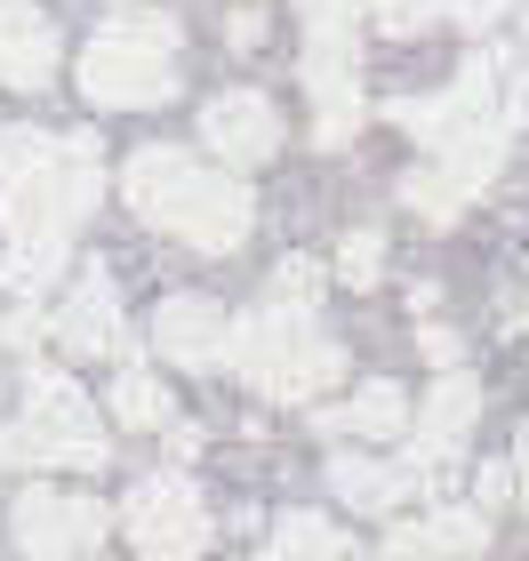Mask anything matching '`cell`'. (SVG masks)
Returning a JSON list of instances; mask_svg holds the SVG:
<instances>
[{
  "mask_svg": "<svg viewBox=\"0 0 529 561\" xmlns=\"http://www.w3.org/2000/svg\"><path fill=\"white\" fill-rule=\"evenodd\" d=\"M57 81V24L33 0H0V89H48Z\"/></svg>",
  "mask_w": 529,
  "mask_h": 561,
  "instance_id": "cell-13",
  "label": "cell"
},
{
  "mask_svg": "<svg viewBox=\"0 0 529 561\" xmlns=\"http://www.w3.org/2000/svg\"><path fill=\"white\" fill-rule=\"evenodd\" d=\"M120 529H129V546L145 561H200L209 538H217L209 505L193 497L185 473H145L129 490V505H120Z\"/></svg>",
  "mask_w": 529,
  "mask_h": 561,
  "instance_id": "cell-7",
  "label": "cell"
},
{
  "mask_svg": "<svg viewBox=\"0 0 529 561\" xmlns=\"http://www.w3.org/2000/svg\"><path fill=\"white\" fill-rule=\"evenodd\" d=\"M113 457L105 425H96V401L57 369H24V410L0 425V466L16 473H96Z\"/></svg>",
  "mask_w": 529,
  "mask_h": 561,
  "instance_id": "cell-4",
  "label": "cell"
},
{
  "mask_svg": "<svg viewBox=\"0 0 529 561\" xmlns=\"http://www.w3.org/2000/svg\"><path fill=\"white\" fill-rule=\"evenodd\" d=\"M514 490H521V505H529V425H521V442H514Z\"/></svg>",
  "mask_w": 529,
  "mask_h": 561,
  "instance_id": "cell-28",
  "label": "cell"
},
{
  "mask_svg": "<svg viewBox=\"0 0 529 561\" xmlns=\"http://www.w3.org/2000/svg\"><path fill=\"white\" fill-rule=\"evenodd\" d=\"M441 9L458 16V24H490V16H506L514 0H441Z\"/></svg>",
  "mask_w": 529,
  "mask_h": 561,
  "instance_id": "cell-25",
  "label": "cell"
},
{
  "mask_svg": "<svg viewBox=\"0 0 529 561\" xmlns=\"http://www.w3.org/2000/svg\"><path fill=\"white\" fill-rule=\"evenodd\" d=\"M120 193H129V209L153 225V233L200 249V257H233V249L249 241V217H257V201H249L241 176L193 161L185 145H145V152H129Z\"/></svg>",
  "mask_w": 529,
  "mask_h": 561,
  "instance_id": "cell-2",
  "label": "cell"
},
{
  "mask_svg": "<svg viewBox=\"0 0 529 561\" xmlns=\"http://www.w3.org/2000/svg\"><path fill=\"white\" fill-rule=\"evenodd\" d=\"M225 369L241 386H257L265 401H321L345 377V345L321 329L306 305H257L249 321L225 329Z\"/></svg>",
  "mask_w": 529,
  "mask_h": 561,
  "instance_id": "cell-3",
  "label": "cell"
},
{
  "mask_svg": "<svg viewBox=\"0 0 529 561\" xmlns=\"http://www.w3.org/2000/svg\"><path fill=\"white\" fill-rule=\"evenodd\" d=\"M113 514L96 497H72V490H24L16 514H9V538L24 561H89L105 546Z\"/></svg>",
  "mask_w": 529,
  "mask_h": 561,
  "instance_id": "cell-8",
  "label": "cell"
},
{
  "mask_svg": "<svg viewBox=\"0 0 529 561\" xmlns=\"http://www.w3.org/2000/svg\"><path fill=\"white\" fill-rule=\"evenodd\" d=\"M306 16V89H313V145H353L361 137V24L353 0H297Z\"/></svg>",
  "mask_w": 529,
  "mask_h": 561,
  "instance_id": "cell-6",
  "label": "cell"
},
{
  "mask_svg": "<svg viewBox=\"0 0 529 561\" xmlns=\"http://www.w3.org/2000/svg\"><path fill=\"white\" fill-rule=\"evenodd\" d=\"M200 145H209L225 169H257V161L281 152V113H273V96H257V89H225V96L200 105Z\"/></svg>",
  "mask_w": 529,
  "mask_h": 561,
  "instance_id": "cell-10",
  "label": "cell"
},
{
  "mask_svg": "<svg viewBox=\"0 0 529 561\" xmlns=\"http://www.w3.org/2000/svg\"><path fill=\"white\" fill-rule=\"evenodd\" d=\"M497 121H506V129H529V72L521 65L497 81Z\"/></svg>",
  "mask_w": 529,
  "mask_h": 561,
  "instance_id": "cell-23",
  "label": "cell"
},
{
  "mask_svg": "<svg viewBox=\"0 0 529 561\" xmlns=\"http://www.w3.org/2000/svg\"><path fill=\"white\" fill-rule=\"evenodd\" d=\"M313 289H321V265H313V257H281L273 297H281V305H313Z\"/></svg>",
  "mask_w": 529,
  "mask_h": 561,
  "instance_id": "cell-22",
  "label": "cell"
},
{
  "mask_svg": "<svg viewBox=\"0 0 529 561\" xmlns=\"http://www.w3.org/2000/svg\"><path fill=\"white\" fill-rule=\"evenodd\" d=\"M281 553L289 561H361V546L321 514H281Z\"/></svg>",
  "mask_w": 529,
  "mask_h": 561,
  "instance_id": "cell-18",
  "label": "cell"
},
{
  "mask_svg": "<svg viewBox=\"0 0 529 561\" xmlns=\"http://www.w3.org/2000/svg\"><path fill=\"white\" fill-rule=\"evenodd\" d=\"M401 201H410V209L417 217H434V225H449V217H465V185H458V176H441L434 161H425V169H410V176H401Z\"/></svg>",
  "mask_w": 529,
  "mask_h": 561,
  "instance_id": "cell-19",
  "label": "cell"
},
{
  "mask_svg": "<svg viewBox=\"0 0 529 561\" xmlns=\"http://www.w3.org/2000/svg\"><path fill=\"white\" fill-rule=\"evenodd\" d=\"M482 546H490L482 514H425V522H393L377 561H458V553H482Z\"/></svg>",
  "mask_w": 529,
  "mask_h": 561,
  "instance_id": "cell-15",
  "label": "cell"
},
{
  "mask_svg": "<svg viewBox=\"0 0 529 561\" xmlns=\"http://www.w3.org/2000/svg\"><path fill=\"white\" fill-rule=\"evenodd\" d=\"M473 490H482V505H506V497H514V457L482 466V481H473Z\"/></svg>",
  "mask_w": 529,
  "mask_h": 561,
  "instance_id": "cell-24",
  "label": "cell"
},
{
  "mask_svg": "<svg viewBox=\"0 0 529 561\" xmlns=\"http://www.w3.org/2000/svg\"><path fill=\"white\" fill-rule=\"evenodd\" d=\"M89 129L48 137V129H0V233L33 241V249H65L81 233V217L105 193V161H96Z\"/></svg>",
  "mask_w": 529,
  "mask_h": 561,
  "instance_id": "cell-1",
  "label": "cell"
},
{
  "mask_svg": "<svg viewBox=\"0 0 529 561\" xmlns=\"http://www.w3.org/2000/svg\"><path fill=\"white\" fill-rule=\"evenodd\" d=\"M473 417H482V386H473V369H441L434 377V393H425V410H417V442H410V457L425 473L441 466V457H458L465 449V433H473Z\"/></svg>",
  "mask_w": 529,
  "mask_h": 561,
  "instance_id": "cell-11",
  "label": "cell"
},
{
  "mask_svg": "<svg viewBox=\"0 0 529 561\" xmlns=\"http://www.w3.org/2000/svg\"><path fill=\"white\" fill-rule=\"evenodd\" d=\"M377 273H386V241H377V233H345L337 280H345V289H377Z\"/></svg>",
  "mask_w": 529,
  "mask_h": 561,
  "instance_id": "cell-20",
  "label": "cell"
},
{
  "mask_svg": "<svg viewBox=\"0 0 529 561\" xmlns=\"http://www.w3.org/2000/svg\"><path fill=\"white\" fill-rule=\"evenodd\" d=\"M330 442H386V433H410V393L401 386H361L345 410H321Z\"/></svg>",
  "mask_w": 529,
  "mask_h": 561,
  "instance_id": "cell-16",
  "label": "cell"
},
{
  "mask_svg": "<svg viewBox=\"0 0 529 561\" xmlns=\"http://www.w3.org/2000/svg\"><path fill=\"white\" fill-rule=\"evenodd\" d=\"M113 417L129 425V433H169V425H176V410H169V386H161L153 369L120 362V377H113Z\"/></svg>",
  "mask_w": 529,
  "mask_h": 561,
  "instance_id": "cell-17",
  "label": "cell"
},
{
  "mask_svg": "<svg viewBox=\"0 0 529 561\" xmlns=\"http://www.w3.org/2000/svg\"><path fill=\"white\" fill-rule=\"evenodd\" d=\"M369 16L386 24V33H425V24L441 16V0H369Z\"/></svg>",
  "mask_w": 529,
  "mask_h": 561,
  "instance_id": "cell-21",
  "label": "cell"
},
{
  "mask_svg": "<svg viewBox=\"0 0 529 561\" xmlns=\"http://www.w3.org/2000/svg\"><path fill=\"white\" fill-rule=\"evenodd\" d=\"M521 329H529V305H521Z\"/></svg>",
  "mask_w": 529,
  "mask_h": 561,
  "instance_id": "cell-30",
  "label": "cell"
},
{
  "mask_svg": "<svg viewBox=\"0 0 529 561\" xmlns=\"http://www.w3.org/2000/svg\"><path fill=\"white\" fill-rule=\"evenodd\" d=\"M257 561H289V553H281V546H273V553H257Z\"/></svg>",
  "mask_w": 529,
  "mask_h": 561,
  "instance_id": "cell-29",
  "label": "cell"
},
{
  "mask_svg": "<svg viewBox=\"0 0 529 561\" xmlns=\"http://www.w3.org/2000/svg\"><path fill=\"white\" fill-rule=\"evenodd\" d=\"M425 353H434L441 369H458V337H449V329H425Z\"/></svg>",
  "mask_w": 529,
  "mask_h": 561,
  "instance_id": "cell-27",
  "label": "cell"
},
{
  "mask_svg": "<svg viewBox=\"0 0 529 561\" xmlns=\"http://www.w3.org/2000/svg\"><path fill=\"white\" fill-rule=\"evenodd\" d=\"M225 41H233V48H257V41H265V16H233V24H225Z\"/></svg>",
  "mask_w": 529,
  "mask_h": 561,
  "instance_id": "cell-26",
  "label": "cell"
},
{
  "mask_svg": "<svg viewBox=\"0 0 529 561\" xmlns=\"http://www.w3.org/2000/svg\"><path fill=\"white\" fill-rule=\"evenodd\" d=\"M225 305L217 297H161V313H153V353L176 369H217L225 362Z\"/></svg>",
  "mask_w": 529,
  "mask_h": 561,
  "instance_id": "cell-12",
  "label": "cell"
},
{
  "mask_svg": "<svg viewBox=\"0 0 529 561\" xmlns=\"http://www.w3.org/2000/svg\"><path fill=\"white\" fill-rule=\"evenodd\" d=\"M330 490L353 505V514H393V505H410L417 490H425V466H417V457H401V466H393V457H386V466H377V457H330Z\"/></svg>",
  "mask_w": 529,
  "mask_h": 561,
  "instance_id": "cell-14",
  "label": "cell"
},
{
  "mask_svg": "<svg viewBox=\"0 0 529 561\" xmlns=\"http://www.w3.org/2000/svg\"><path fill=\"white\" fill-rule=\"evenodd\" d=\"M48 337H57L65 353H81V362H137L129 321H120V297H113V273H105V265H89L81 280H72V297L57 305Z\"/></svg>",
  "mask_w": 529,
  "mask_h": 561,
  "instance_id": "cell-9",
  "label": "cell"
},
{
  "mask_svg": "<svg viewBox=\"0 0 529 561\" xmlns=\"http://www.w3.org/2000/svg\"><path fill=\"white\" fill-rule=\"evenodd\" d=\"M81 96L105 113H145L176 96V16L113 9L81 48Z\"/></svg>",
  "mask_w": 529,
  "mask_h": 561,
  "instance_id": "cell-5",
  "label": "cell"
}]
</instances>
